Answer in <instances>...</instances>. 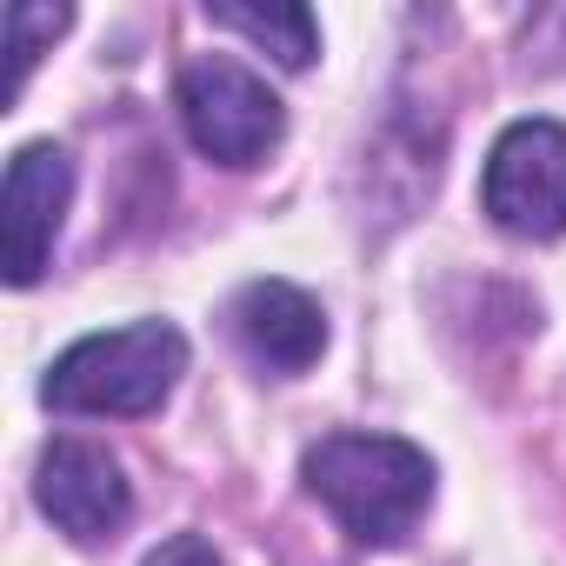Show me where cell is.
Returning <instances> with one entry per match:
<instances>
[{
    "label": "cell",
    "instance_id": "obj_9",
    "mask_svg": "<svg viewBox=\"0 0 566 566\" xmlns=\"http://www.w3.org/2000/svg\"><path fill=\"white\" fill-rule=\"evenodd\" d=\"M67 21H74L67 8H34V0H14V8H8V54H14V87H8V94H21L28 67L41 61L48 41L67 34Z\"/></svg>",
    "mask_w": 566,
    "mask_h": 566
},
{
    "label": "cell",
    "instance_id": "obj_3",
    "mask_svg": "<svg viewBox=\"0 0 566 566\" xmlns=\"http://www.w3.org/2000/svg\"><path fill=\"white\" fill-rule=\"evenodd\" d=\"M174 101H180L187 140L207 160H220V167H260L280 147V134H287V107H280V94L253 67H240L233 54L187 61Z\"/></svg>",
    "mask_w": 566,
    "mask_h": 566
},
{
    "label": "cell",
    "instance_id": "obj_6",
    "mask_svg": "<svg viewBox=\"0 0 566 566\" xmlns=\"http://www.w3.org/2000/svg\"><path fill=\"white\" fill-rule=\"evenodd\" d=\"M34 500L81 546L114 539L127 526V513H134V486H127L120 460L107 447H94V440H54L41 453V467H34Z\"/></svg>",
    "mask_w": 566,
    "mask_h": 566
},
{
    "label": "cell",
    "instance_id": "obj_1",
    "mask_svg": "<svg viewBox=\"0 0 566 566\" xmlns=\"http://www.w3.org/2000/svg\"><path fill=\"white\" fill-rule=\"evenodd\" d=\"M301 480L360 546H400L433 506V460L400 433H327L307 447Z\"/></svg>",
    "mask_w": 566,
    "mask_h": 566
},
{
    "label": "cell",
    "instance_id": "obj_4",
    "mask_svg": "<svg viewBox=\"0 0 566 566\" xmlns=\"http://www.w3.org/2000/svg\"><path fill=\"white\" fill-rule=\"evenodd\" d=\"M480 207L513 240H559L566 233V127L546 114L513 120L486 154Z\"/></svg>",
    "mask_w": 566,
    "mask_h": 566
},
{
    "label": "cell",
    "instance_id": "obj_2",
    "mask_svg": "<svg viewBox=\"0 0 566 566\" xmlns=\"http://www.w3.org/2000/svg\"><path fill=\"white\" fill-rule=\"evenodd\" d=\"M180 374H187V334L167 327V321H134V327L74 340L48 367L41 400L54 413L140 420V413H160L167 407V394L180 387Z\"/></svg>",
    "mask_w": 566,
    "mask_h": 566
},
{
    "label": "cell",
    "instance_id": "obj_10",
    "mask_svg": "<svg viewBox=\"0 0 566 566\" xmlns=\"http://www.w3.org/2000/svg\"><path fill=\"white\" fill-rule=\"evenodd\" d=\"M140 566H227V559H220L200 533H174V539H160Z\"/></svg>",
    "mask_w": 566,
    "mask_h": 566
},
{
    "label": "cell",
    "instance_id": "obj_8",
    "mask_svg": "<svg viewBox=\"0 0 566 566\" xmlns=\"http://www.w3.org/2000/svg\"><path fill=\"white\" fill-rule=\"evenodd\" d=\"M207 21L247 34L280 67H314V54H321V28H314V14L301 8V0H280V8H233V0H207Z\"/></svg>",
    "mask_w": 566,
    "mask_h": 566
},
{
    "label": "cell",
    "instance_id": "obj_5",
    "mask_svg": "<svg viewBox=\"0 0 566 566\" xmlns=\"http://www.w3.org/2000/svg\"><path fill=\"white\" fill-rule=\"evenodd\" d=\"M67 200H74V154L54 147V140H28L8 160V187H0V240H8V280L14 287H34L48 273Z\"/></svg>",
    "mask_w": 566,
    "mask_h": 566
},
{
    "label": "cell",
    "instance_id": "obj_7",
    "mask_svg": "<svg viewBox=\"0 0 566 566\" xmlns=\"http://www.w3.org/2000/svg\"><path fill=\"white\" fill-rule=\"evenodd\" d=\"M227 321H233V340L247 347V360L280 374V380L307 374L327 354V314L294 280H247L227 307Z\"/></svg>",
    "mask_w": 566,
    "mask_h": 566
}]
</instances>
